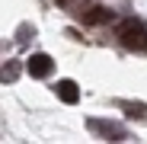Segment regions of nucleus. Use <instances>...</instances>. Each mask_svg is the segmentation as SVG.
Here are the masks:
<instances>
[{
    "label": "nucleus",
    "mask_w": 147,
    "mask_h": 144,
    "mask_svg": "<svg viewBox=\"0 0 147 144\" xmlns=\"http://www.w3.org/2000/svg\"><path fill=\"white\" fill-rule=\"evenodd\" d=\"M26 70H29V77H48L55 70V61L48 58L45 51H38V55H32L29 61H26Z\"/></svg>",
    "instance_id": "nucleus-1"
},
{
    "label": "nucleus",
    "mask_w": 147,
    "mask_h": 144,
    "mask_svg": "<svg viewBox=\"0 0 147 144\" xmlns=\"http://www.w3.org/2000/svg\"><path fill=\"white\" fill-rule=\"evenodd\" d=\"M55 93H58V99L67 103V106H74V103L80 99V90H77V83H74V80H58Z\"/></svg>",
    "instance_id": "nucleus-3"
},
{
    "label": "nucleus",
    "mask_w": 147,
    "mask_h": 144,
    "mask_svg": "<svg viewBox=\"0 0 147 144\" xmlns=\"http://www.w3.org/2000/svg\"><path fill=\"white\" fill-rule=\"evenodd\" d=\"M74 3H80V10H83V0H58V7H74Z\"/></svg>",
    "instance_id": "nucleus-9"
},
{
    "label": "nucleus",
    "mask_w": 147,
    "mask_h": 144,
    "mask_svg": "<svg viewBox=\"0 0 147 144\" xmlns=\"http://www.w3.org/2000/svg\"><path fill=\"white\" fill-rule=\"evenodd\" d=\"M121 109H125L128 115H138V118L147 115V106H144V103H121Z\"/></svg>",
    "instance_id": "nucleus-8"
},
{
    "label": "nucleus",
    "mask_w": 147,
    "mask_h": 144,
    "mask_svg": "<svg viewBox=\"0 0 147 144\" xmlns=\"http://www.w3.org/2000/svg\"><path fill=\"white\" fill-rule=\"evenodd\" d=\"M90 125H93V128H96V131H102V135H106V138H109V135H112V141H118V138H121V131H118V128H115V125H102V122H90Z\"/></svg>",
    "instance_id": "nucleus-7"
},
{
    "label": "nucleus",
    "mask_w": 147,
    "mask_h": 144,
    "mask_svg": "<svg viewBox=\"0 0 147 144\" xmlns=\"http://www.w3.org/2000/svg\"><path fill=\"white\" fill-rule=\"evenodd\" d=\"M121 45H125V48H144V45H147V32H144V29H138L134 35L121 39Z\"/></svg>",
    "instance_id": "nucleus-6"
},
{
    "label": "nucleus",
    "mask_w": 147,
    "mask_h": 144,
    "mask_svg": "<svg viewBox=\"0 0 147 144\" xmlns=\"http://www.w3.org/2000/svg\"><path fill=\"white\" fill-rule=\"evenodd\" d=\"M19 61H7V67H0V83H13L16 77H19Z\"/></svg>",
    "instance_id": "nucleus-5"
},
{
    "label": "nucleus",
    "mask_w": 147,
    "mask_h": 144,
    "mask_svg": "<svg viewBox=\"0 0 147 144\" xmlns=\"http://www.w3.org/2000/svg\"><path fill=\"white\" fill-rule=\"evenodd\" d=\"M80 19H83V26H102V22L112 19V10H106V7H90V10H80Z\"/></svg>",
    "instance_id": "nucleus-2"
},
{
    "label": "nucleus",
    "mask_w": 147,
    "mask_h": 144,
    "mask_svg": "<svg viewBox=\"0 0 147 144\" xmlns=\"http://www.w3.org/2000/svg\"><path fill=\"white\" fill-rule=\"evenodd\" d=\"M144 51H147V45H144Z\"/></svg>",
    "instance_id": "nucleus-10"
},
{
    "label": "nucleus",
    "mask_w": 147,
    "mask_h": 144,
    "mask_svg": "<svg viewBox=\"0 0 147 144\" xmlns=\"http://www.w3.org/2000/svg\"><path fill=\"white\" fill-rule=\"evenodd\" d=\"M138 29H144L138 19H121V22H118V29H115V35H118V39H128V35H134Z\"/></svg>",
    "instance_id": "nucleus-4"
}]
</instances>
